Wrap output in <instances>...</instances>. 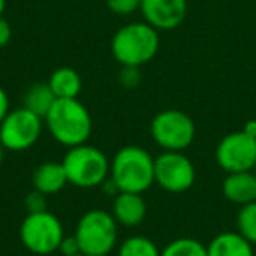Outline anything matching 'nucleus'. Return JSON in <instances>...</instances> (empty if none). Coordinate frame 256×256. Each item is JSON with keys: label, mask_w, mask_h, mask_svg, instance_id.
<instances>
[{"label": "nucleus", "mask_w": 256, "mask_h": 256, "mask_svg": "<svg viewBox=\"0 0 256 256\" xmlns=\"http://www.w3.org/2000/svg\"><path fill=\"white\" fill-rule=\"evenodd\" d=\"M223 195L240 207L256 202V174L252 170L228 174L223 181Z\"/></svg>", "instance_id": "nucleus-13"}, {"label": "nucleus", "mask_w": 256, "mask_h": 256, "mask_svg": "<svg viewBox=\"0 0 256 256\" xmlns=\"http://www.w3.org/2000/svg\"><path fill=\"white\" fill-rule=\"evenodd\" d=\"M118 256H162V249L146 235H132L118 246Z\"/></svg>", "instance_id": "nucleus-18"}, {"label": "nucleus", "mask_w": 256, "mask_h": 256, "mask_svg": "<svg viewBox=\"0 0 256 256\" xmlns=\"http://www.w3.org/2000/svg\"><path fill=\"white\" fill-rule=\"evenodd\" d=\"M64 238V224L60 218L50 210L26 214L20 226V240L23 248L32 254L50 256L53 252H58Z\"/></svg>", "instance_id": "nucleus-6"}, {"label": "nucleus", "mask_w": 256, "mask_h": 256, "mask_svg": "<svg viewBox=\"0 0 256 256\" xmlns=\"http://www.w3.org/2000/svg\"><path fill=\"white\" fill-rule=\"evenodd\" d=\"M58 252H60L62 256H72V254H78V252H81V249H79V242H78V238H76V235H70V237H67V235H65V238L62 240Z\"/></svg>", "instance_id": "nucleus-24"}, {"label": "nucleus", "mask_w": 256, "mask_h": 256, "mask_svg": "<svg viewBox=\"0 0 256 256\" xmlns=\"http://www.w3.org/2000/svg\"><path fill=\"white\" fill-rule=\"evenodd\" d=\"M110 12L118 16H130L134 12L140 11L142 0H106Z\"/></svg>", "instance_id": "nucleus-21"}, {"label": "nucleus", "mask_w": 256, "mask_h": 256, "mask_svg": "<svg viewBox=\"0 0 256 256\" xmlns=\"http://www.w3.org/2000/svg\"><path fill=\"white\" fill-rule=\"evenodd\" d=\"M68 184L67 172L64 168V164L58 162H46L40 164L39 167L34 170L32 176V186L34 190L44 193V195H56V193L64 192Z\"/></svg>", "instance_id": "nucleus-14"}, {"label": "nucleus", "mask_w": 256, "mask_h": 256, "mask_svg": "<svg viewBox=\"0 0 256 256\" xmlns=\"http://www.w3.org/2000/svg\"><path fill=\"white\" fill-rule=\"evenodd\" d=\"M162 256H207V246L192 237H181L168 242L162 249Z\"/></svg>", "instance_id": "nucleus-19"}, {"label": "nucleus", "mask_w": 256, "mask_h": 256, "mask_svg": "<svg viewBox=\"0 0 256 256\" xmlns=\"http://www.w3.org/2000/svg\"><path fill=\"white\" fill-rule=\"evenodd\" d=\"M196 170L184 151H164L154 158V184L172 195H181L193 188Z\"/></svg>", "instance_id": "nucleus-9"}, {"label": "nucleus", "mask_w": 256, "mask_h": 256, "mask_svg": "<svg viewBox=\"0 0 256 256\" xmlns=\"http://www.w3.org/2000/svg\"><path fill=\"white\" fill-rule=\"evenodd\" d=\"M110 51L121 67H142L160 51V34L146 22L128 23L114 34Z\"/></svg>", "instance_id": "nucleus-2"}, {"label": "nucleus", "mask_w": 256, "mask_h": 256, "mask_svg": "<svg viewBox=\"0 0 256 256\" xmlns=\"http://www.w3.org/2000/svg\"><path fill=\"white\" fill-rule=\"evenodd\" d=\"M252 172H254V174H256V165H254V168H252Z\"/></svg>", "instance_id": "nucleus-31"}, {"label": "nucleus", "mask_w": 256, "mask_h": 256, "mask_svg": "<svg viewBox=\"0 0 256 256\" xmlns=\"http://www.w3.org/2000/svg\"><path fill=\"white\" fill-rule=\"evenodd\" d=\"M151 137L164 151H186L196 137L195 121L179 109H165L151 121Z\"/></svg>", "instance_id": "nucleus-7"}, {"label": "nucleus", "mask_w": 256, "mask_h": 256, "mask_svg": "<svg viewBox=\"0 0 256 256\" xmlns=\"http://www.w3.org/2000/svg\"><path fill=\"white\" fill-rule=\"evenodd\" d=\"M44 126L58 144L68 150L88 142L93 132V120L79 98H62L54 102L44 118Z\"/></svg>", "instance_id": "nucleus-1"}, {"label": "nucleus", "mask_w": 256, "mask_h": 256, "mask_svg": "<svg viewBox=\"0 0 256 256\" xmlns=\"http://www.w3.org/2000/svg\"><path fill=\"white\" fill-rule=\"evenodd\" d=\"M56 100V95L48 82H36L26 90L25 96H23V107L44 120Z\"/></svg>", "instance_id": "nucleus-17"}, {"label": "nucleus", "mask_w": 256, "mask_h": 256, "mask_svg": "<svg viewBox=\"0 0 256 256\" xmlns=\"http://www.w3.org/2000/svg\"><path fill=\"white\" fill-rule=\"evenodd\" d=\"M120 224L112 212L106 209H92L81 216L76 226L79 249L86 256H109L118 248Z\"/></svg>", "instance_id": "nucleus-5"}, {"label": "nucleus", "mask_w": 256, "mask_h": 256, "mask_svg": "<svg viewBox=\"0 0 256 256\" xmlns=\"http://www.w3.org/2000/svg\"><path fill=\"white\" fill-rule=\"evenodd\" d=\"M72 256H86V254H82V252H78V254H72Z\"/></svg>", "instance_id": "nucleus-30"}, {"label": "nucleus", "mask_w": 256, "mask_h": 256, "mask_svg": "<svg viewBox=\"0 0 256 256\" xmlns=\"http://www.w3.org/2000/svg\"><path fill=\"white\" fill-rule=\"evenodd\" d=\"M237 232L256 246V202L240 207L237 214Z\"/></svg>", "instance_id": "nucleus-20"}, {"label": "nucleus", "mask_w": 256, "mask_h": 256, "mask_svg": "<svg viewBox=\"0 0 256 256\" xmlns=\"http://www.w3.org/2000/svg\"><path fill=\"white\" fill-rule=\"evenodd\" d=\"M254 246L238 232H223L207 246V256H254Z\"/></svg>", "instance_id": "nucleus-15"}, {"label": "nucleus", "mask_w": 256, "mask_h": 256, "mask_svg": "<svg viewBox=\"0 0 256 256\" xmlns=\"http://www.w3.org/2000/svg\"><path fill=\"white\" fill-rule=\"evenodd\" d=\"M216 164L226 174L252 170L256 165V139L246 132H232L216 146Z\"/></svg>", "instance_id": "nucleus-10"}, {"label": "nucleus", "mask_w": 256, "mask_h": 256, "mask_svg": "<svg viewBox=\"0 0 256 256\" xmlns=\"http://www.w3.org/2000/svg\"><path fill=\"white\" fill-rule=\"evenodd\" d=\"M48 84L51 86L58 100L79 98L82 92V79L78 70L70 67H60L50 76Z\"/></svg>", "instance_id": "nucleus-16"}, {"label": "nucleus", "mask_w": 256, "mask_h": 256, "mask_svg": "<svg viewBox=\"0 0 256 256\" xmlns=\"http://www.w3.org/2000/svg\"><path fill=\"white\" fill-rule=\"evenodd\" d=\"M242 132H246L249 137L256 139V120H249L248 123L244 124V128H242Z\"/></svg>", "instance_id": "nucleus-27"}, {"label": "nucleus", "mask_w": 256, "mask_h": 256, "mask_svg": "<svg viewBox=\"0 0 256 256\" xmlns=\"http://www.w3.org/2000/svg\"><path fill=\"white\" fill-rule=\"evenodd\" d=\"M112 216L120 226L136 228L144 223L148 216L146 200L140 193H128L120 192L114 196L112 202Z\"/></svg>", "instance_id": "nucleus-12"}, {"label": "nucleus", "mask_w": 256, "mask_h": 256, "mask_svg": "<svg viewBox=\"0 0 256 256\" xmlns=\"http://www.w3.org/2000/svg\"><path fill=\"white\" fill-rule=\"evenodd\" d=\"M140 12L144 22L158 32L176 30L188 14V0H142Z\"/></svg>", "instance_id": "nucleus-11"}, {"label": "nucleus", "mask_w": 256, "mask_h": 256, "mask_svg": "<svg viewBox=\"0 0 256 256\" xmlns=\"http://www.w3.org/2000/svg\"><path fill=\"white\" fill-rule=\"evenodd\" d=\"M62 164L67 172L68 184L82 190L100 188L110 176V160L107 154L88 142L68 148Z\"/></svg>", "instance_id": "nucleus-4"}, {"label": "nucleus", "mask_w": 256, "mask_h": 256, "mask_svg": "<svg viewBox=\"0 0 256 256\" xmlns=\"http://www.w3.org/2000/svg\"><path fill=\"white\" fill-rule=\"evenodd\" d=\"M4 156H6V148L0 144V165H2V162H4Z\"/></svg>", "instance_id": "nucleus-29"}, {"label": "nucleus", "mask_w": 256, "mask_h": 256, "mask_svg": "<svg viewBox=\"0 0 256 256\" xmlns=\"http://www.w3.org/2000/svg\"><path fill=\"white\" fill-rule=\"evenodd\" d=\"M6 6H8V2H6V0H0V16H4Z\"/></svg>", "instance_id": "nucleus-28"}, {"label": "nucleus", "mask_w": 256, "mask_h": 256, "mask_svg": "<svg viewBox=\"0 0 256 256\" xmlns=\"http://www.w3.org/2000/svg\"><path fill=\"white\" fill-rule=\"evenodd\" d=\"M110 179L120 192L144 193L154 184V158L140 146H124L110 160Z\"/></svg>", "instance_id": "nucleus-3"}, {"label": "nucleus", "mask_w": 256, "mask_h": 256, "mask_svg": "<svg viewBox=\"0 0 256 256\" xmlns=\"http://www.w3.org/2000/svg\"><path fill=\"white\" fill-rule=\"evenodd\" d=\"M12 39V26L4 16H0V50H4Z\"/></svg>", "instance_id": "nucleus-25"}, {"label": "nucleus", "mask_w": 256, "mask_h": 256, "mask_svg": "<svg viewBox=\"0 0 256 256\" xmlns=\"http://www.w3.org/2000/svg\"><path fill=\"white\" fill-rule=\"evenodd\" d=\"M11 112V104H9V95L2 86H0V123L6 120V116Z\"/></svg>", "instance_id": "nucleus-26"}, {"label": "nucleus", "mask_w": 256, "mask_h": 256, "mask_svg": "<svg viewBox=\"0 0 256 256\" xmlns=\"http://www.w3.org/2000/svg\"><path fill=\"white\" fill-rule=\"evenodd\" d=\"M140 67H123L120 72V84L126 90H134L140 84Z\"/></svg>", "instance_id": "nucleus-23"}, {"label": "nucleus", "mask_w": 256, "mask_h": 256, "mask_svg": "<svg viewBox=\"0 0 256 256\" xmlns=\"http://www.w3.org/2000/svg\"><path fill=\"white\" fill-rule=\"evenodd\" d=\"M44 130V120L32 110L20 107L12 109L0 123V144L6 151L23 153L39 142Z\"/></svg>", "instance_id": "nucleus-8"}, {"label": "nucleus", "mask_w": 256, "mask_h": 256, "mask_svg": "<svg viewBox=\"0 0 256 256\" xmlns=\"http://www.w3.org/2000/svg\"><path fill=\"white\" fill-rule=\"evenodd\" d=\"M48 195L37 192V190H32L28 195L25 196V209L26 214H34V212H42V210H48V202H46Z\"/></svg>", "instance_id": "nucleus-22"}]
</instances>
